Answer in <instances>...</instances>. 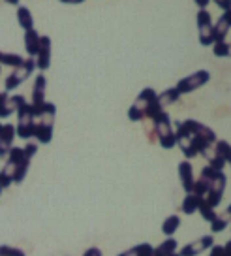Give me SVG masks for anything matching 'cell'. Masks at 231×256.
I'll return each mask as SVG.
<instances>
[{"label": "cell", "mask_w": 231, "mask_h": 256, "mask_svg": "<svg viewBox=\"0 0 231 256\" xmlns=\"http://www.w3.org/2000/svg\"><path fill=\"white\" fill-rule=\"evenodd\" d=\"M145 119H151L154 122V130H156V138H158V144L164 149H173L177 145L175 138V124L171 122V117L166 108H162L158 102V96L156 100L149 106L147 110V117Z\"/></svg>", "instance_id": "obj_1"}, {"label": "cell", "mask_w": 231, "mask_h": 256, "mask_svg": "<svg viewBox=\"0 0 231 256\" xmlns=\"http://www.w3.org/2000/svg\"><path fill=\"white\" fill-rule=\"evenodd\" d=\"M32 113H34V140H38L40 144H51L53 140V124H55L56 106L53 102H41L38 106H32Z\"/></svg>", "instance_id": "obj_2"}, {"label": "cell", "mask_w": 231, "mask_h": 256, "mask_svg": "<svg viewBox=\"0 0 231 256\" xmlns=\"http://www.w3.org/2000/svg\"><path fill=\"white\" fill-rule=\"evenodd\" d=\"M156 96L158 92L154 90L152 87H145L137 98L134 100V104L130 106V110H128V119L132 120V122H141V120L147 117V110H149V106L156 100Z\"/></svg>", "instance_id": "obj_3"}, {"label": "cell", "mask_w": 231, "mask_h": 256, "mask_svg": "<svg viewBox=\"0 0 231 256\" xmlns=\"http://www.w3.org/2000/svg\"><path fill=\"white\" fill-rule=\"evenodd\" d=\"M196 23H198V36H200L201 46H215V23H213V16L209 10H198L196 16Z\"/></svg>", "instance_id": "obj_4"}, {"label": "cell", "mask_w": 231, "mask_h": 256, "mask_svg": "<svg viewBox=\"0 0 231 256\" xmlns=\"http://www.w3.org/2000/svg\"><path fill=\"white\" fill-rule=\"evenodd\" d=\"M32 70H38V68H36V58L28 56V58H24V62L21 64V66L13 68V70H11V74L6 78V85H4L6 92H9V90H15L19 85H23L24 81L28 80V76L32 74Z\"/></svg>", "instance_id": "obj_5"}, {"label": "cell", "mask_w": 231, "mask_h": 256, "mask_svg": "<svg viewBox=\"0 0 231 256\" xmlns=\"http://www.w3.org/2000/svg\"><path fill=\"white\" fill-rule=\"evenodd\" d=\"M175 138H177V147L183 151V154L186 158H196L198 156L194 136L190 134V130L186 128L184 120H177L175 122Z\"/></svg>", "instance_id": "obj_6"}, {"label": "cell", "mask_w": 231, "mask_h": 256, "mask_svg": "<svg viewBox=\"0 0 231 256\" xmlns=\"http://www.w3.org/2000/svg\"><path fill=\"white\" fill-rule=\"evenodd\" d=\"M209 81H211V72L209 70H198V72L186 76L183 80L177 81L175 88L181 92V94H188V92H194L198 88L205 87Z\"/></svg>", "instance_id": "obj_7"}, {"label": "cell", "mask_w": 231, "mask_h": 256, "mask_svg": "<svg viewBox=\"0 0 231 256\" xmlns=\"http://www.w3.org/2000/svg\"><path fill=\"white\" fill-rule=\"evenodd\" d=\"M34 124H36V119H34V113H32V104H26L17 113V136L21 140H30L34 138Z\"/></svg>", "instance_id": "obj_8"}, {"label": "cell", "mask_w": 231, "mask_h": 256, "mask_svg": "<svg viewBox=\"0 0 231 256\" xmlns=\"http://www.w3.org/2000/svg\"><path fill=\"white\" fill-rule=\"evenodd\" d=\"M184 124H186V128L190 130V134L194 138H198V140H203V142H207V144H211V145H215L216 142H218V138H216L215 130H213L211 126H207V124L200 122V120L186 119V120H184Z\"/></svg>", "instance_id": "obj_9"}, {"label": "cell", "mask_w": 231, "mask_h": 256, "mask_svg": "<svg viewBox=\"0 0 231 256\" xmlns=\"http://www.w3.org/2000/svg\"><path fill=\"white\" fill-rule=\"evenodd\" d=\"M220 172L218 170H215L213 166H205V168L201 170L200 177L196 179V183H194V194H198L200 198H205L207 196L209 188H211V184H213V181L216 179V176H218Z\"/></svg>", "instance_id": "obj_10"}, {"label": "cell", "mask_w": 231, "mask_h": 256, "mask_svg": "<svg viewBox=\"0 0 231 256\" xmlns=\"http://www.w3.org/2000/svg\"><path fill=\"white\" fill-rule=\"evenodd\" d=\"M213 245H215V238H213V234H207V236H201L196 241L184 245L183 248H179V256H198L205 250H211Z\"/></svg>", "instance_id": "obj_11"}, {"label": "cell", "mask_w": 231, "mask_h": 256, "mask_svg": "<svg viewBox=\"0 0 231 256\" xmlns=\"http://www.w3.org/2000/svg\"><path fill=\"white\" fill-rule=\"evenodd\" d=\"M226 186H228V177H226L224 172H220V174L216 176L215 181H213V184H211L207 196H205V200H207L213 208H218V206H220V202H222V198H224V192H226Z\"/></svg>", "instance_id": "obj_12"}, {"label": "cell", "mask_w": 231, "mask_h": 256, "mask_svg": "<svg viewBox=\"0 0 231 256\" xmlns=\"http://www.w3.org/2000/svg\"><path fill=\"white\" fill-rule=\"evenodd\" d=\"M15 134L17 128L13 124H2V132H0V158H8L9 151L13 149Z\"/></svg>", "instance_id": "obj_13"}, {"label": "cell", "mask_w": 231, "mask_h": 256, "mask_svg": "<svg viewBox=\"0 0 231 256\" xmlns=\"http://www.w3.org/2000/svg\"><path fill=\"white\" fill-rule=\"evenodd\" d=\"M34 58H36V68L40 72H45L51 66V38L49 36H41L40 49H38V55Z\"/></svg>", "instance_id": "obj_14"}, {"label": "cell", "mask_w": 231, "mask_h": 256, "mask_svg": "<svg viewBox=\"0 0 231 256\" xmlns=\"http://www.w3.org/2000/svg\"><path fill=\"white\" fill-rule=\"evenodd\" d=\"M26 104H28V102H26L24 96H21V94L8 96V98L0 104V117H9L11 113H19Z\"/></svg>", "instance_id": "obj_15"}, {"label": "cell", "mask_w": 231, "mask_h": 256, "mask_svg": "<svg viewBox=\"0 0 231 256\" xmlns=\"http://www.w3.org/2000/svg\"><path fill=\"white\" fill-rule=\"evenodd\" d=\"M179 181L183 184V190L190 194L194 190V183H196V176H194V168H192L190 160H183L179 164Z\"/></svg>", "instance_id": "obj_16"}, {"label": "cell", "mask_w": 231, "mask_h": 256, "mask_svg": "<svg viewBox=\"0 0 231 256\" xmlns=\"http://www.w3.org/2000/svg\"><path fill=\"white\" fill-rule=\"evenodd\" d=\"M45 88H47V80H45L43 74H38L36 81H34V88H32V106H38L41 102H45Z\"/></svg>", "instance_id": "obj_17"}, {"label": "cell", "mask_w": 231, "mask_h": 256, "mask_svg": "<svg viewBox=\"0 0 231 256\" xmlns=\"http://www.w3.org/2000/svg\"><path fill=\"white\" fill-rule=\"evenodd\" d=\"M40 44H41V36L38 34V30H36V28H34V30L24 32V49H26L28 56H32V58H34V56L38 55Z\"/></svg>", "instance_id": "obj_18"}, {"label": "cell", "mask_w": 231, "mask_h": 256, "mask_svg": "<svg viewBox=\"0 0 231 256\" xmlns=\"http://www.w3.org/2000/svg\"><path fill=\"white\" fill-rule=\"evenodd\" d=\"M230 224H231V204L228 206V209H226V211L218 213L215 220L211 222V234L215 236V234L224 232V230H226Z\"/></svg>", "instance_id": "obj_19"}, {"label": "cell", "mask_w": 231, "mask_h": 256, "mask_svg": "<svg viewBox=\"0 0 231 256\" xmlns=\"http://www.w3.org/2000/svg\"><path fill=\"white\" fill-rule=\"evenodd\" d=\"M201 200H203V198H200V196L194 194V192L186 194V198H184L183 204H181V211H183L184 215H194V213H198V211H200Z\"/></svg>", "instance_id": "obj_20"}, {"label": "cell", "mask_w": 231, "mask_h": 256, "mask_svg": "<svg viewBox=\"0 0 231 256\" xmlns=\"http://www.w3.org/2000/svg\"><path fill=\"white\" fill-rule=\"evenodd\" d=\"M201 156H203V158L207 160V164H209V166H213V168L218 170V172H224V168L228 166V162H226V160H224L222 156H220V154L216 152L215 145H213V147H209L207 151L203 152Z\"/></svg>", "instance_id": "obj_21"}, {"label": "cell", "mask_w": 231, "mask_h": 256, "mask_svg": "<svg viewBox=\"0 0 231 256\" xmlns=\"http://www.w3.org/2000/svg\"><path fill=\"white\" fill-rule=\"evenodd\" d=\"M230 30H231V23L228 21V17L222 14V16L218 17V21L215 23V44H218V42H226Z\"/></svg>", "instance_id": "obj_22"}, {"label": "cell", "mask_w": 231, "mask_h": 256, "mask_svg": "<svg viewBox=\"0 0 231 256\" xmlns=\"http://www.w3.org/2000/svg\"><path fill=\"white\" fill-rule=\"evenodd\" d=\"M17 23L24 32L34 30V17L26 6H17Z\"/></svg>", "instance_id": "obj_23"}, {"label": "cell", "mask_w": 231, "mask_h": 256, "mask_svg": "<svg viewBox=\"0 0 231 256\" xmlns=\"http://www.w3.org/2000/svg\"><path fill=\"white\" fill-rule=\"evenodd\" d=\"M181 92L177 90L175 87H171V88H166V90H162L158 94V102H160V106L162 108H166L168 110L169 106H173V104H177L179 102V98H181Z\"/></svg>", "instance_id": "obj_24"}, {"label": "cell", "mask_w": 231, "mask_h": 256, "mask_svg": "<svg viewBox=\"0 0 231 256\" xmlns=\"http://www.w3.org/2000/svg\"><path fill=\"white\" fill-rule=\"evenodd\" d=\"M175 252H179V243L175 238H168L164 243H160L158 247L154 248V256H168L175 254Z\"/></svg>", "instance_id": "obj_25"}, {"label": "cell", "mask_w": 231, "mask_h": 256, "mask_svg": "<svg viewBox=\"0 0 231 256\" xmlns=\"http://www.w3.org/2000/svg\"><path fill=\"white\" fill-rule=\"evenodd\" d=\"M119 256H154V247H152L151 243H139L136 247L120 252Z\"/></svg>", "instance_id": "obj_26"}, {"label": "cell", "mask_w": 231, "mask_h": 256, "mask_svg": "<svg viewBox=\"0 0 231 256\" xmlns=\"http://www.w3.org/2000/svg\"><path fill=\"white\" fill-rule=\"evenodd\" d=\"M179 226H181L179 215H169L168 218L162 222V234H164L166 238H173V234L179 230Z\"/></svg>", "instance_id": "obj_27"}, {"label": "cell", "mask_w": 231, "mask_h": 256, "mask_svg": "<svg viewBox=\"0 0 231 256\" xmlns=\"http://www.w3.org/2000/svg\"><path fill=\"white\" fill-rule=\"evenodd\" d=\"M23 62H24V58L21 55H17V53H4V51H0V64L9 66V68H17V66H21Z\"/></svg>", "instance_id": "obj_28"}, {"label": "cell", "mask_w": 231, "mask_h": 256, "mask_svg": "<svg viewBox=\"0 0 231 256\" xmlns=\"http://www.w3.org/2000/svg\"><path fill=\"white\" fill-rule=\"evenodd\" d=\"M200 215L203 216L209 224H211L216 218V215H218V213H216V208H213V206H211V204L203 198V200H201V204H200Z\"/></svg>", "instance_id": "obj_29"}, {"label": "cell", "mask_w": 231, "mask_h": 256, "mask_svg": "<svg viewBox=\"0 0 231 256\" xmlns=\"http://www.w3.org/2000/svg\"><path fill=\"white\" fill-rule=\"evenodd\" d=\"M215 149H216V152L222 156L228 164L231 166V144H228L226 140H218L215 144Z\"/></svg>", "instance_id": "obj_30"}, {"label": "cell", "mask_w": 231, "mask_h": 256, "mask_svg": "<svg viewBox=\"0 0 231 256\" xmlns=\"http://www.w3.org/2000/svg\"><path fill=\"white\" fill-rule=\"evenodd\" d=\"M0 256H26L23 248L11 245H0Z\"/></svg>", "instance_id": "obj_31"}, {"label": "cell", "mask_w": 231, "mask_h": 256, "mask_svg": "<svg viewBox=\"0 0 231 256\" xmlns=\"http://www.w3.org/2000/svg\"><path fill=\"white\" fill-rule=\"evenodd\" d=\"M145 120V136H147V140L151 142V144H154V142H158V138H156V130H154V122H152L151 119H143Z\"/></svg>", "instance_id": "obj_32"}, {"label": "cell", "mask_w": 231, "mask_h": 256, "mask_svg": "<svg viewBox=\"0 0 231 256\" xmlns=\"http://www.w3.org/2000/svg\"><path fill=\"white\" fill-rule=\"evenodd\" d=\"M211 2H215L222 12H230L231 10V0H211Z\"/></svg>", "instance_id": "obj_33"}, {"label": "cell", "mask_w": 231, "mask_h": 256, "mask_svg": "<svg viewBox=\"0 0 231 256\" xmlns=\"http://www.w3.org/2000/svg\"><path fill=\"white\" fill-rule=\"evenodd\" d=\"M36 151H38V144H26L24 145V152H26L28 156H34Z\"/></svg>", "instance_id": "obj_34"}, {"label": "cell", "mask_w": 231, "mask_h": 256, "mask_svg": "<svg viewBox=\"0 0 231 256\" xmlns=\"http://www.w3.org/2000/svg\"><path fill=\"white\" fill-rule=\"evenodd\" d=\"M222 250H224V245H213L211 247V252H209V256H222Z\"/></svg>", "instance_id": "obj_35"}, {"label": "cell", "mask_w": 231, "mask_h": 256, "mask_svg": "<svg viewBox=\"0 0 231 256\" xmlns=\"http://www.w3.org/2000/svg\"><path fill=\"white\" fill-rule=\"evenodd\" d=\"M83 256H102V250H100L98 247H90L85 250V254Z\"/></svg>", "instance_id": "obj_36"}, {"label": "cell", "mask_w": 231, "mask_h": 256, "mask_svg": "<svg viewBox=\"0 0 231 256\" xmlns=\"http://www.w3.org/2000/svg\"><path fill=\"white\" fill-rule=\"evenodd\" d=\"M196 4H198V8L200 10H207L209 4H211V0H194Z\"/></svg>", "instance_id": "obj_37"}, {"label": "cell", "mask_w": 231, "mask_h": 256, "mask_svg": "<svg viewBox=\"0 0 231 256\" xmlns=\"http://www.w3.org/2000/svg\"><path fill=\"white\" fill-rule=\"evenodd\" d=\"M222 256H231V240L226 241V245H224V250H222Z\"/></svg>", "instance_id": "obj_38"}, {"label": "cell", "mask_w": 231, "mask_h": 256, "mask_svg": "<svg viewBox=\"0 0 231 256\" xmlns=\"http://www.w3.org/2000/svg\"><path fill=\"white\" fill-rule=\"evenodd\" d=\"M64 4H81V2H85V0H60Z\"/></svg>", "instance_id": "obj_39"}, {"label": "cell", "mask_w": 231, "mask_h": 256, "mask_svg": "<svg viewBox=\"0 0 231 256\" xmlns=\"http://www.w3.org/2000/svg\"><path fill=\"white\" fill-rule=\"evenodd\" d=\"M6 98H8V92H6V90H4V92H0V104H2Z\"/></svg>", "instance_id": "obj_40"}, {"label": "cell", "mask_w": 231, "mask_h": 256, "mask_svg": "<svg viewBox=\"0 0 231 256\" xmlns=\"http://www.w3.org/2000/svg\"><path fill=\"white\" fill-rule=\"evenodd\" d=\"M4 2H8V4H11V6H19L21 0H4Z\"/></svg>", "instance_id": "obj_41"}, {"label": "cell", "mask_w": 231, "mask_h": 256, "mask_svg": "<svg viewBox=\"0 0 231 256\" xmlns=\"http://www.w3.org/2000/svg\"><path fill=\"white\" fill-rule=\"evenodd\" d=\"M228 56H231V42H228Z\"/></svg>", "instance_id": "obj_42"}, {"label": "cell", "mask_w": 231, "mask_h": 256, "mask_svg": "<svg viewBox=\"0 0 231 256\" xmlns=\"http://www.w3.org/2000/svg\"><path fill=\"white\" fill-rule=\"evenodd\" d=\"M2 190H4V186H2V183H0V194H2Z\"/></svg>", "instance_id": "obj_43"}, {"label": "cell", "mask_w": 231, "mask_h": 256, "mask_svg": "<svg viewBox=\"0 0 231 256\" xmlns=\"http://www.w3.org/2000/svg\"><path fill=\"white\" fill-rule=\"evenodd\" d=\"M168 256H179V252H175V254H168Z\"/></svg>", "instance_id": "obj_44"}]
</instances>
